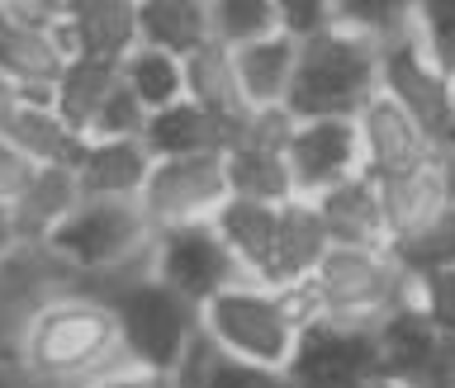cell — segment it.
Listing matches in <instances>:
<instances>
[{
  "label": "cell",
  "instance_id": "6da1fadb",
  "mask_svg": "<svg viewBox=\"0 0 455 388\" xmlns=\"http://www.w3.org/2000/svg\"><path fill=\"white\" fill-rule=\"evenodd\" d=\"M10 360L28 384L43 388H81L124 365L119 318L109 298L100 289H62L38 298L14 327Z\"/></svg>",
  "mask_w": 455,
  "mask_h": 388
},
{
  "label": "cell",
  "instance_id": "7a4b0ae2",
  "mask_svg": "<svg viewBox=\"0 0 455 388\" xmlns=\"http://www.w3.org/2000/svg\"><path fill=\"white\" fill-rule=\"evenodd\" d=\"M308 322H313V308L304 284L270 289V284L242 280L199 308V337L223 360L256 365V369H290Z\"/></svg>",
  "mask_w": 455,
  "mask_h": 388
},
{
  "label": "cell",
  "instance_id": "3957f363",
  "mask_svg": "<svg viewBox=\"0 0 455 388\" xmlns=\"http://www.w3.org/2000/svg\"><path fill=\"white\" fill-rule=\"evenodd\" d=\"M152 237L156 227L138 199H81L76 213L48 237L43 256L67 275H114V284H124L152 270Z\"/></svg>",
  "mask_w": 455,
  "mask_h": 388
},
{
  "label": "cell",
  "instance_id": "277c9868",
  "mask_svg": "<svg viewBox=\"0 0 455 388\" xmlns=\"http://www.w3.org/2000/svg\"><path fill=\"white\" fill-rule=\"evenodd\" d=\"M313 322L355 327V332H375L394 308L412 298V280L394 265L389 247L361 251V247H332L323 265L304 284Z\"/></svg>",
  "mask_w": 455,
  "mask_h": 388
},
{
  "label": "cell",
  "instance_id": "5b68a950",
  "mask_svg": "<svg viewBox=\"0 0 455 388\" xmlns=\"http://www.w3.org/2000/svg\"><path fill=\"white\" fill-rule=\"evenodd\" d=\"M379 95V48L365 38L332 28L299 48V71L284 99V114L294 123L308 119H355Z\"/></svg>",
  "mask_w": 455,
  "mask_h": 388
},
{
  "label": "cell",
  "instance_id": "8992f818",
  "mask_svg": "<svg viewBox=\"0 0 455 388\" xmlns=\"http://www.w3.org/2000/svg\"><path fill=\"white\" fill-rule=\"evenodd\" d=\"M105 298L114 318H119L124 365L152 369V375H176L199 341V308L190 298H180L162 280H152V270L114 284V294Z\"/></svg>",
  "mask_w": 455,
  "mask_h": 388
},
{
  "label": "cell",
  "instance_id": "52a82bcc",
  "mask_svg": "<svg viewBox=\"0 0 455 388\" xmlns=\"http://www.w3.org/2000/svg\"><path fill=\"white\" fill-rule=\"evenodd\" d=\"M152 280H162L166 289L190 298L195 308L213 304L223 289L242 284L237 256L228 251L223 233L213 223H185V227H162L152 237Z\"/></svg>",
  "mask_w": 455,
  "mask_h": 388
},
{
  "label": "cell",
  "instance_id": "ba28073f",
  "mask_svg": "<svg viewBox=\"0 0 455 388\" xmlns=\"http://www.w3.org/2000/svg\"><path fill=\"white\" fill-rule=\"evenodd\" d=\"M233 199L228 190V156H171V162H152V176L142 185V213L148 223L162 227H185V223H213L223 204Z\"/></svg>",
  "mask_w": 455,
  "mask_h": 388
},
{
  "label": "cell",
  "instance_id": "9c48e42d",
  "mask_svg": "<svg viewBox=\"0 0 455 388\" xmlns=\"http://www.w3.org/2000/svg\"><path fill=\"white\" fill-rule=\"evenodd\" d=\"M284 379H290V388H370L379 379L375 332L308 322Z\"/></svg>",
  "mask_w": 455,
  "mask_h": 388
},
{
  "label": "cell",
  "instance_id": "30bf717a",
  "mask_svg": "<svg viewBox=\"0 0 455 388\" xmlns=\"http://www.w3.org/2000/svg\"><path fill=\"white\" fill-rule=\"evenodd\" d=\"M284 166H290V180H294V199H318L337 190V185L365 176L355 119L294 123L290 142H284Z\"/></svg>",
  "mask_w": 455,
  "mask_h": 388
},
{
  "label": "cell",
  "instance_id": "8fae6325",
  "mask_svg": "<svg viewBox=\"0 0 455 388\" xmlns=\"http://www.w3.org/2000/svg\"><path fill=\"white\" fill-rule=\"evenodd\" d=\"M355 138H361V162H365L370 180L427 170L436 156L432 133H427L403 105H394L389 95H375L361 114H355Z\"/></svg>",
  "mask_w": 455,
  "mask_h": 388
},
{
  "label": "cell",
  "instance_id": "7c38bea8",
  "mask_svg": "<svg viewBox=\"0 0 455 388\" xmlns=\"http://www.w3.org/2000/svg\"><path fill=\"white\" fill-rule=\"evenodd\" d=\"M379 95L403 105L418 119L432 142H451V81L422 57L418 38H403L379 52Z\"/></svg>",
  "mask_w": 455,
  "mask_h": 388
},
{
  "label": "cell",
  "instance_id": "4fadbf2b",
  "mask_svg": "<svg viewBox=\"0 0 455 388\" xmlns=\"http://www.w3.org/2000/svg\"><path fill=\"white\" fill-rule=\"evenodd\" d=\"M67 62H71V52H67L62 24L57 28H28V24L5 14V24H0V76H5L24 99H52V85L67 71Z\"/></svg>",
  "mask_w": 455,
  "mask_h": 388
},
{
  "label": "cell",
  "instance_id": "5bb4252c",
  "mask_svg": "<svg viewBox=\"0 0 455 388\" xmlns=\"http://www.w3.org/2000/svg\"><path fill=\"white\" fill-rule=\"evenodd\" d=\"M67 52L119 67L138 48V0H67Z\"/></svg>",
  "mask_w": 455,
  "mask_h": 388
},
{
  "label": "cell",
  "instance_id": "9a60e30c",
  "mask_svg": "<svg viewBox=\"0 0 455 388\" xmlns=\"http://www.w3.org/2000/svg\"><path fill=\"white\" fill-rule=\"evenodd\" d=\"M81 180L71 166H38V176L28 180V190L20 194V204L10 209L14 218V237H20L24 251H43L48 237L62 227L81 204Z\"/></svg>",
  "mask_w": 455,
  "mask_h": 388
},
{
  "label": "cell",
  "instance_id": "2e32d148",
  "mask_svg": "<svg viewBox=\"0 0 455 388\" xmlns=\"http://www.w3.org/2000/svg\"><path fill=\"white\" fill-rule=\"evenodd\" d=\"M318 218L332 237V247H361V251H379L389 247V233H384V209H379V185L370 176H355L337 190H327L313 199Z\"/></svg>",
  "mask_w": 455,
  "mask_h": 388
},
{
  "label": "cell",
  "instance_id": "e0dca14e",
  "mask_svg": "<svg viewBox=\"0 0 455 388\" xmlns=\"http://www.w3.org/2000/svg\"><path fill=\"white\" fill-rule=\"evenodd\" d=\"M71 170H76L85 199H142V185L152 176V152L142 142L85 138Z\"/></svg>",
  "mask_w": 455,
  "mask_h": 388
},
{
  "label": "cell",
  "instance_id": "ac0fdd59",
  "mask_svg": "<svg viewBox=\"0 0 455 388\" xmlns=\"http://www.w3.org/2000/svg\"><path fill=\"white\" fill-rule=\"evenodd\" d=\"M180 67H185V99L199 105L204 114H213L219 123H228V133H233V142H237V133H242V123H247L251 109H247V99H242V91H237L233 52L209 38L204 48H195ZM233 142H228V152H233Z\"/></svg>",
  "mask_w": 455,
  "mask_h": 388
},
{
  "label": "cell",
  "instance_id": "d6986e66",
  "mask_svg": "<svg viewBox=\"0 0 455 388\" xmlns=\"http://www.w3.org/2000/svg\"><path fill=\"white\" fill-rule=\"evenodd\" d=\"M233 71H237V91L247 99V109H284L294 71H299V43L284 34L256 38L233 52Z\"/></svg>",
  "mask_w": 455,
  "mask_h": 388
},
{
  "label": "cell",
  "instance_id": "ffe728a7",
  "mask_svg": "<svg viewBox=\"0 0 455 388\" xmlns=\"http://www.w3.org/2000/svg\"><path fill=\"white\" fill-rule=\"evenodd\" d=\"M332 251V237L313 209V199H290L280 204V233H275V275L270 289H290V284H308L323 256Z\"/></svg>",
  "mask_w": 455,
  "mask_h": 388
},
{
  "label": "cell",
  "instance_id": "44dd1931",
  "mask_svg": "<svg viewBox=\"0 0 455 388\" xmlns=\"http://www.w3.org/2000/svg\"><path fill=\"white\" fill-rule=\"evenodd\" d=\"M223 233L228 251L237 256L242 275L256 284H270L275 275V233H280V209L270 204H247V199H228L223 213L213 218Z\"/></svg>",
  "mask_w": 455,
  "mask_h": 388
},
{
  "label": "cell",
  "instance_id": "7402d4cb",
  "mask_svg": "<svg viewBox=\"0 0 455 388\" xmlns=\"http://www.w3.org/2000/svg\"><path fill=\"white\" fill-rule=\"evenodd\" d=\"M228 123H219L213 114H204L190 99L171 105L162 114L148 119V133H142V147L152 152V162H171V156H209V152H228Z\"/></svg>",
  "mask_w": 455,
  "mask_h": 388
},
{
  "label": "cell",
  "instance_id": "603a6c76",
  "mask_svg": "<svg viewBox=\"0 0 455 388\" xmlns=\"http://www.w3.org/2000/svg\"><path fill=\"white\" fill-rule=\"evenodd\" d=\"M441 341H446V337L436 332V322L422 313V304H418V298H408L403 308H394L389 318L375 327V365H379V379L403 384L412 369H418L427 355L441 346Z\"/></svg>",
  "mask_w": 455,
  "mask_h": 388
},
{
  "label": "cell",
  "instance_id": "cb8c5ba5",
  "mask_svg": "<svg viewBox=\"0 0 455 388\" xmlns=\"http://www.w3.org/2000/svg\"><path fill=\"white\" fill-rule=\"evenodd\" d=\"M138 43L185 62L209 43V0H138Z\"/></svg>",
  "mask_w": 455,
  "mask_h": 388
},
{
  "label": "cell",
  "instance_id": "d4e9b609",
  "mask_svg": "<svg viewBox=\"0 0 455 388\" xmlns=\"http://www.w3.org/2000/svg\"><path fill=\"white\" fill-rule=\"evenodd\" d=\"M0 138H5L10 147H20L34 166H76V156L85 147V138H76L62 119H57L52 99H24L20 114L10 119V128Z\"/></svg>",
  "mask_w": 455,
  "mask_h": 388
},
{
  "label": "cell",
  "instance_id": "484cf974",
  "mask_svg": "<svg viewBox=\"0 0 455 388\" xmlns=\"http://www.w3.org/2000/svg\"><path fill=\"white\" fill-rule=\"evenodd\" d=\"M119 85V67L109 62H85V57H71L67 71L52 85V109L76 138H91V123L100 119L105 99Z\"/></svg>",
  "mask_w": 455,
  "mask_h": 388
},
{
  "label": "cell",
  "instance_id": "4316f807",
  "mask_svg": "<svg viewBox=\"0 0 455 388\" xmlns=\"http://www.w3.org/2000/svg\"><path fill=\"white\" fill-rule=\"evenodd\" d=\"M375 185H379V209H384V233H389V242L412 237L418 227H427L441 209H446V194H441L432 166L375 180Z\"/></svg>",
  "mask_w": 455,
  "mask_h": 388
},
{
  "label": "cell",
  "instance_id": "83f0119b",
  "mask_svg": "<svg viewBox=\"0 0 455 388\" xmlns=\"http://www.w3.org/2000/svg\"><path fill=\"white\" fill-rule=\"evenodd\" d=\"M228 190L233 199H247V204H290L294 199V180L290 166H284V152L270 147H233L228 152Z\"/></svg>",
  "mask_w": 455,
  "mask_h": 388
},
{
  "label": "cell",
  "instance_id": "f1b7e54d",
  "mask_svg": "<svg viewBox=\"0 0 455 388\" xmlns=\"http://www.w3.org/2000/svg\"><path fill=\"white\" fill-rule=\"evenodd\" d=\"M119 81L133 91V99L148 114H162V109H171V105H180V99H185V67H180V57L142 48V43L119 62Z\"/></svg>",
  "mask_w": 455,
  "mask_h": 388
},
{
  "label": "cell",
  "instance_id": "f546056e",
  "mask_svg": "<svg viewBox=\"0 0 455 388\" xmlns=\"http://www.w3.org/2000/svg\"><path fill=\"white\" fill-rule=\"evenodd\" d=\"M389 256H394V265L403 270L412 284H422V280H432V275H446V270H455V209L446 204L432 223L418 227L412 237L389 242Z\"/></svg>",
  "mask_w": 455,
  "mask_h": 388
},
{
  "label": "cell",
  "instance_id": "4dcf8cb0",
  "mask_svg": "<svg viewBox=\"0 0 455 388\" xmlns=\"http://www.w3.org/2000/svg\"><path fill=\"white\" fill-rule=\"evenodd\" d=\"M337 28L365 38L370 48H394L412 38L418 28V5L412 0H337Z\"/></svg>",
  "mask_w": 455,
  "mask_h": 388
},
{
  "label": "cell",
  "instance_id": "1f68e13d",
  "mask_svg": "<svg viewBox=\"0 0 455 388\" xmlns=\"http://www.w3.org/2000/svg\"><path fill=\"white\" fill-rule=\"evenodd\" d=\"M176 388H290L284 369H256L223 360L204 337L195 341V351L185 355V365L176 369Z\"/></svg>",
  "mask_w": 455,
  "mask_h": 388
},
{
  "label": "cell",
  "instance_id": "d6a6232c",
  "mask_svg": "<svg viewBox=\"0 0 455 388\" xmlns=\"http://www.w3.org/2000/svg\"><path fill=\"white\" fill-rule=\"evenodd\" d=\"M270 34H280L275 0H209V38L219 48L237 52Z\"/></svg>",
  "mask_w": 455,
  "mask_h": 388
},
{
  "label": "cell",
  "instance_id": "836d02e7",
  "mask_svg": "<svg viewBox=\"0 0 455 388\" xmlns=\"http://www.w3.org/2000/svg\"><path fill=\"white\" fill-rule=\"evenodd\" d=\"M418 38L422 57L446 81H455V0H418Z\"/></svg>",
  "mask_w": 455,
  "mask_h": 388
},
{
  "label": "cell",
  "instance_id": "e575fe53",
  "mask_svg": "<svg viewBox=\"0 0 455 388\" xmlns=\"http://www.w3.org/2000/svg\"><path fill=\"white\" fill-rule=\"evenodd\" d=\"M148 119L152 114L133 99V91L119 81L114 85V95L105 99V109H100V119L91 123V138H105V142H142L148 133Z\"/></svg>",
  "mask_w": 455,
  "mask_h": 388
},
{
  "label": "cell",
  "instance_id": "d590c367",
  "mask_svg": "<svg viewBox=\"0 0 455 388\" xmlns=\"http://www.w3.org/2000/svg\"><path fill=\"white\" fill-rule=\"evenodd\" d=\"M275 14H280V34L294 38L299 48L337 28V0H275Z\"/></svg>",
  "mask_w": 455,
  "mask_h": 388
},
{
  "label": "cell",
  "instance_id": "8d00e7d4",
  "mask_svg": "<svg viewBox=\"0 0 455 388\" xmlns=\"http://www.w3.org/2000/svg\"><path fill=\"white\" fill-rule=\"evenodd\" d=\"M412 298H418L422 313L436 322V332L446 337V341H455V270L412 284Z\"/></svg>",
  "mask_w": 455,
  "mask_h": 388
},
{
  "label": "cell",
  "instance_id": "74e56055",
  "mask_svg": "<svg viewBox=\"0 0 455 388\" xmlns=\"http://www.w3.org/2000/svg\"><path fill=\"white\" fill-rule=\"evenodd\" d=\"M38 176V166L28 162L20 147H10L5 138H0V209H14L20 204V194L28 190V180Z\"/></svg>",
  "mask_w": 455,
  "mask_h": 388
},
{
  "label": "cell",
  "instance_id": "f35d334b",
  "mask_svg": "<svg viewBox=\"0 0 455 388\" xmlns=\"http://www.w3.org/2000/svg\"><path fill=\"white\" fill-rule=\"evenodd\" d=\"M403 388H455V341H441V346L403 379Z\"/></svg>",
  "mask_w": 455,
  "mask_h": 388
},
{
  "label": "cell",
  "instance_id": "ab89813d",
  "mask_svg": "<svg viewBox=\"0 0 455 388\" xmlns=\"http://www.w3.org/2000/svg\"><path fill=\"white\" fill-rule=\"evenodd\" d=\"M81 388H176V375H152V369H138V365H114Z\"/></svg>",
  "mask_w": 455,
  "mask_h": 388
},
{
  "label": "cell",
  "instance_id": "60d3db41",
  "mask_svg": "<svg viewBox=\"0 0 455 388\" xmlns=\"http://www.w3.org/2000/svg\"><path fill=\"white\" fill-rule=\"evenodd\" d=\"M432 170H436V185H441V194H446V204L455 209V138L436 147V156H432Z\"/></svg>",
  "mask_w": 455,
  "mask_h": 388
},
{
  "label": "cell",
  "instance_id": "b9f144b4",
  "mask_svg": "<svg viewBox=\"0 0 455 388\" xmlns=\"http://www.w3.org/2000/svg\"><path fill=\"white\" fill-rule=\"evenodd\" d=\"M20 237H14V218H10V209H0V270H5L14 256H20Z\"/></svg>",
  "mask_w": 455,
  "mask_h": 388
},
{
  "label": "cell",
  "instance_id": "7bdbcfd3",
  "mask_svg": "<svg viewBox=\"0 0 455 388\" xmlns=\"http://www.w3.org/2000/svg\"><path fill=\"white\" fill-rule=\"evenodd\" d=\"M20 105H24V95L14 91V85H10L5 76H0V133H5V128H10V119L20 114Z\"/></svg>",
  "mask_w": 455,
  "mask_h": 388
},
{
  "label": "cell",
  "instance_id": "ee69618b",
  "mask_svg": "<svg viewBox=\"0 0 455 388\" xmlns=\"http://www.w3.org/2000/svg\"><path fill=\"white\" fill-rule=\"evenodd\" d=\"M451 138H455V81H451Z\"/></svg>",
  "mask_w": 455,
  "mask_h": 388
},
{
  "label": "cell",
  "instance_id": "f6af8a7d",
  "mask_svg": "<svg viewBox=\"0 0 455 388\" xmlns=\"http://www.w3.org/2000/svg\"><path fill=\"white\" fill-rule=\"evenodd\" d=\"M370 388H403V384H394V379H375Z\"/></svg>",
  "mask_w": 455,
  "mask_h": 388
},
{
  "label": "cell",
  "instance_id": "bcb514c9",
  "mask_svg": "<svg viewBox=\"0 0 455 388\" xmlns=\"http://www.w3.org/2000/svg\"><path fill=\"white\" fill-rule=\"evenodd\" d=\"M0 24H5V0H0Z\"/></svg>",
  "mask_w": 455,
  "mask_h": 388
}]
</instances>
